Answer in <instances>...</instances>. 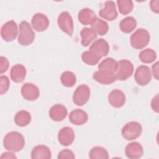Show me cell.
Returning a JSON list of instances; mask_svg holds the SVG:
<instances>
[{"instance_id": "obj_8", "label": "cell", "mask_w": 159, "mask_h": 159, "mask_svg": "<svg viewBox=\"0 0 159 159\" xmlns=\"http://www.w3.org/2000/svg\"><path fill=\"white\" fill-rule=\"evenodd\" d=\"M18 34L17 25L15 21L9 20L1 27V37L6 42H12L17 37Z\"/></svg>"}, {"instance_id": "obj_4", "label": "cell", "mask_w": 159, "mask_h": 159, "mask_svg": "<svg viewBox=\"0 0 159 159\" xmlns=\"http://www.w3.org/2000/svg\"><path fill=\"white\" fill-rule=\"evenodd\" d=\"M142 132V127L139 122H129L122 127L121 134L127 140H133L139 137Z\"/></svg>"}, {"instance_id": "obj_20", "label": "cell", "mask_w": 159, "mask_h": 159, "mask_svg": "<svg viewBox=\"0 0 159 159\" xmlns=\"http://www.w3.org/2000/svg\"><path fill=\"white\" fill-rule=\"evenodd\" d=\"M96 17L94 12L89 8H83L81 9L78 15V20L84 25H91Z\"/></svg>"}, {"instance_id": "obj_19", "label": "cell", "mask_w": 159, "mask_h": 159, "mask_svg": "<svg viewBox=\"0 0 159 159\" xmlns=\"http://www.w3.org/2000/svg\"><path fill=\"white\" fill-rule=\"evenodd\" d=\"M69 119L73 124L75 125H81L87 122L88 116L84 111L80 109H76L70 112Z\"/></svg>"}, {"instance_id": "obj_21", "label": "cell", "mask_w": 159, "mask_h": 159, "mask_svg": "<svg viewBox=\"0 0 159 159\" xmlns=\"http://www.w3.org/2000/svg\"><path fill=\"white\" fill-rule=\"evenodd\" d=\"M51 157L52 153L50 148L43 145L35 146L31 152L32 159H50Z\"/></svg>"}, {"instance_id": "obj_28", "label": "cell", "mask_w": 159, "mask_h": 159, "mask_svg": "<svg viewBox=\"0 0 159 159\" xmlns=\"http://www.w3.org/2000/svg\"><path fill=\"white\" fill-rule=\"evenodd\" d=\"M102 57L94 52L88 50L84 52L81 55V59L83 62L89 65H95L101 60Z\"/></svg>"}, {"instance_id": "obj_16", "label": "cell", "mask_w": 159, "mask_h": 159, "mask_svg": "<svg viewBox=\"0 0 159 159\" xmlns=\"http://www.w3.org/2000/svg\"><path fill=\"white\" fill-rule=\"evenodd\" d=\"M108 101L114 107H121L125 102V96L122 91L116 89L109 94Z\"/></svg>"}, {"instance_id": "obj_39", "label": "cell", "mask_w": 159, "mask_h": 159, "mask_svg": "<svg viewBox=\"0 0 159 159\" xmlns=\"http://www.w3.org/2000/svg\"><path fill=\"white\" fill-rule=\"evenodd\" d=\"M17 157H16V155L11 153V152H5L3 153L1 156V158H12V159H16Z\"/></svg>"}, {"instance_id": "obj_2", "label": "cell", "mask_w": 159, "mask_h": 159, "mask_svg": "<svg viewBox=\"0 0 159 159\" xmlns=\"http://www.w3.org/2000/svg\"><path fill=\"white\" fill-rule=\"evenodd\" d=\"M34 39L35 34L29 23L27 21H22L19 24V43L23 46H27L33 43Z\"/></svg>"}, {"instance_id": "obj_17", "label": "cell", "mask_w": 159, "mask_h": 159, "mask_svg": "<svg viewBox=\"0 0 159 159\" xmlns=\"http://www.w3.org/2000/svg\"><path fill=\"white\" fill-rule=\"evenodd\" d=\"M143 153L142 146L138 142H131L125 147V153L127 158L130 159H137L140 158Z\"/></svg>"}, {"instance_id": "obj_33", "label": "cell", "mask_w": 159, "mask_h": 159, "mask_svg": "<svg viewBox=\"0 0 159 159\" xmlns=\"http://www.w3.org/2000/svg\"><path fill=\"white\" fill-rule=\"evenodd\" d=\"M9 88V80L7 76H0V93L1 95L6 93Z\"/></svg>"}, {"instance_id": "obj_18", "label": "cell", "mask_w": 159, "mask_h": 159, "mask_svg": "<svg viewBox=\"0 0 159 159\" xmlns=\"http://www.w3.org/2000/svg\"><path fill=\"white\" fill-rule=\"evenodd\" d=\"M93 79L98 83L102 84H109L116 80L115 73H111L103 71H96L93 73Z\"/></svg>"}, {"instance_id": "obj_7", "label": "cell", "mask_w": 159, "mask_h": 159, "mask_svg": "<svg viewBox=\"0 0 159 159\" xmlns=\"http://www.w3.org/2000/svg\"><path fill=\"white\" fill-rule=\"evenodd\" d=\"M90 97V89L86 84L77 87L73 95V101L77 106H83L88 101Z\"/></svg>"}, {"instance_id": "obj_35", "label": "cell", "mask_w": 159, "mask_h": 159, "mask_svg": "<svg viewBox=\"0 0 159 159\" xmlns=\"http://www.w3.org/2000/svg\"><path fill=\"white\" fill-rule=\"evenodd\" d=\"M9 68V61L7 58L1 56L0 57V73L2 74L6 72Z\"/></svg>"}, {"instance_id": "obj_15", "label": "cell", "mask_w": 159, "mask_h": 159, "mask_svg": "<svg viewBox=\"0 0 159 159\" xmlns=\"http://www.w3.org/2000/svg\"><path fill=\"white\" fill-rule=\"evenodd\" d=\"M89 50L99 55L101 57H106L109 52L108 42L103 39L95 40L89 47Z\"/></svg>"}, {"instance_id": "obj_31", "label": "cell", "mask_w": 159, "mask_h": 159, "mask_svg": "<svg viewBox=\"0 0 159 159\" xmlns=\"http://www.w3.org/2000/svg\"><path fill=\"white\" fill-rule=\"evenodd\" d=\"M60 80L63 86L70 88L75 85L76 82V78L73 72L66 71L61 74Z\"/></svg>"}, {"instance_id": "obj_11", "label": "cell", "mask_w": 159, "mask_h": 159, "mask_svg": "<svg viewBox=\"0 0 159 159\" xmlns=\"http://www.w3.org/2000/svg\"><path fill=\"white\" fill-rule=\"evenodd\" d=\"M31 23L32 27L35 31L43 32L48 27L49 20L45 14L37 13L33 16Z\"/></svg>"}, {"instance_id": "obj_10", "label": "cell", "mask_w": 159, "mask_h": 159, "mask_svg": "<svg viewBox=\"0 0 159 159\" xmlns=\"http://www.w3.org/2000/svg\"><path fill=\"white\" fill-rule=\"evenodd\" d=\"M99 15L102 18L109 21L116 19L118 14L115 2L112 1H106L104 7L99 11Z\"/></svg>"}, {"instance_id": "obj_36", "label": "cell", "mask_w": 159, "mask_h": 159, "mask_svg": "<svg viewBox=\"0 0 159 159\" xmlns=\"http://www.w3.org/2000/svg\"><path fill=\"white\" fill-rule=\"evenodd\" d=\"M158 103H159V98H158V94H157L152 100L151 102V107L152 109L155 111L157 113L158 112Z\"/></svg>"}, {"instance_id": "obj_34", "label": "cell", "mask_w": 159, "mask_h": 159, "mask_svg": "<svg viewBox=\"0 0 159 159\" xmlns=\"http://www.w3.org/2000/svg\"><path fill=\"white\" fill-rule=\"evenodd\" d=\"M75 156L73 152L69 149H64L60 151L58 155V159L62 158H69V159H74Z\"/></svg>"}, {"instance_id": "obj_27", "label": "cell", "mask_w": 159, "mask_h": 159, "mask_svg": "<svg viewBox=\"0 0 159 159\" xmlns=\"http://www.w3.org/2000/svg\"><path fill=\"white\" fill-rule=\"evenodd\" d=\"M91 25V28L93 30V31L96 34L99 35H104L108 32V24L106 21L98 17H96L94 22Z\"/></svg>"}, {"instance_id": "obj_22", "label": "cell", "mask_w": 159, "mask_h": 159, "mask_svg": "<svg viewBox=\"0 0 159 159\" xmlns=\"http://www.w3.org/2000/svg\"><path fill=\"white\" fill-rule=\"evenodd\" d=\"M26 73V69L24 65L16 64L14 65L11 70V78L16 83H21L25 79Z\"/></svg>"}, {"instance_id": "obj_32", "label": "cell", "mask_w": 159, "mask_h": 159, "mask_svg": "<svg viewBox=\"0 0 159 159\" xmlns=\"http://www.w3.org/2000/svg\"><path fill=\"white\" fill-rule=\"evenodd\" d=\"M117 4L120 13L123 15H127L131 12L134 7L133 2L131 0H118Z\"/></svg>"}, {"instance_id": "obj_30", "label": "cell", "mask_w": 159, "mask_h": 159, "mask_svg": "<svg viewBox=\"0 0 159 159\" xmlns=\"http://www.w3.org/2000/svg\"><path fill=\"white\" fill-rule=\"evenodd\" d=\"M140 61L144 63H150L157 58L156 52L152 48H147L142 50L139 55Z\"/></svg>"}, {"instance_id": "obj_5", "label": "cell", "mask_w": 159, "mask_h": 159, "mask_svg": "<svg viewBox=\"0 0 159 159\" xmlns=\"http://www.w3.org/2000/svg\"><path fill=\"white\" fill-rule=\"evenodd\" d=\"M134 71V66L128 60H120L117 61V68L115 73L116 80H126L131 76Z\"/></svg>"}, {"instance_id": "obj_13", "label": "cell", "mask_w": 159, "mask_h": 159, "mask_svg": "<svg viewBox=\"0 0 159 159\" xmlns=\"http://www.w3.org/2000/svg\"><path fill=\"white\" fill-rule=\"evenodd\" d=\"M39 88L30 83H25L21 88V94L27 101H35L39 96Z\"/></svg>"}, {"instance_id": "obj_3", "label": "cell", "mask_w": 159, "mask_h": 159, "mask_svg": "<svg viewBox=\"0 0 159 159\" xmlns=\"http://www.w3.org/2000/svg\"><path fill=\"white\" fill-rule=\"evenodd\" d=\"M150 39V34L147 30L139 29L130 36V44L135 49H142L148 45Z\"/></svg>"}, {"instance_id": "obj_37", "label": "cell", "mask_w": 159, "mask_h": 159, "mask_svg": "<svg viewBox=\"0 0 159 159\" xmlns=\"http://www.w3.org/2000/svg\"><path fill=\"white\" fill-rule=\"evenodd\" d=\"M150 7L153 12L158 14L159 12V1L152 0L150 1Z\"/></svg>"}, {"instance_id": "obj_1", "label": "cell", "mask_w": 159, "mask_h": 159, "mask_svg": "<svg viewBox=\"0 0 159 159\" xmlns=\"http://www.w3.org/2000/svg\"><path fill=\"white\" fill-rule=\"evenodd\" d=\"M3 145L7 150L17 152L24 148L25 139L20 133L12 131L5 135L3 140Z\"/></svg>"}, {"instance_id": "obj_38", "label": "cell", "mask_w": 159, "mask_h": 159, "mask_svg": "<svg viewBox=\"0 0 159 159\" xmlns=\"http://www.w3.org/2000/svg\"><path fill=\"white\" fill-rule=\"evenodd\" d=\"M152 73L153 75L154 78L157 80H158V62L157 61L155 63H154L152 66Z\"/></svg>"}, {"instance_id": "obj_6", "label": "cell", "mask_w": 159, "mask_h": 159, "mask_svg": "<svg viewBox=\"0 0 159 159\" xmlns=\"http://www.w3.org/2000/svg\"><path fill=\"white\" fill-rule=\"evenodd\" d=\"M57 22L59 28L65 33L71 36L73 32V19L67 11H63L58 17Z\"/></svg>"}, {"instance_id": "obj_24", "label": "cell", "mask_w": 159, "mask_h": 159, "mask_svg": "<svg viewBox=\"0 0 159 159\" xmlns=\"http://www.w3.org/2000/svg\"><path fill=\"white\" fill-rule=\"evenodd\" d=\"M117 68V62L112 58H107L102 60L98 65L100 71L116 73Z\"/></svg>"}, {"instance_id": "obj_12", "label": "cell", "mask_w": 159, "mask_h": 159, "mask_svg": "<svg viewBox=\"0 0 159 159\" xmlns=\"http://www.w3.org/2000/svg\"><path fill=\"white\" fill-rule=\"evenodd\" d=\"M75 132L72 128L65 127L60 130L58 134V140L59 143L63 146L70 145L75 140Z\"/></svg>"}, {"instance_id": "obj_14", "label": "cell", "mask_w": 159, "mask_h": 159, "mask_svg": "<svg viewBox=\"0 0 159 159\" xmlns=\"http://www.w3.org/2000/svg\"><path fill=\"white\" fill-rule=\"evenodd\" d=\"M68 111L66 107L60 104L53 105L49 111V117L50 119L55 122H60L63 120L67 115Z\"/></svg>"}, {"instance_id": "obj_9", "label": "cell", "mask_w": 159, "mask_h": 159, "mask_svg": "<svg viewBox=\"0 0 159 159\" xmlns=\"http://www.w3.org/2000/svg\"><path fill=\"white\" fill-rule=\"evenodd\" d=\"M134 79L140 86L148 84L152 79V73L149 67L146 65L139 66L135 72Z\"/></svg>"}, {"instance_id": "obj_29", "label": "cell", "mask_w": 159, "mask_h": 159, "mask_svg": "<svg viewBox=\"0 0 159 159\" xmlns=\"http://www.w3.org/2000/svg\"><path fill=\"white\" fill-rule=\"evenodd\" d=\"M89 157L91 159H107L109 158V154L104 148L96 146L90 150Z\"/></svg>"}, {"instance_id": "obj_25", "label": "cell", "mask_w": 159, "mask_h": 159, "mask_svg": "<svg viewBox=\"0 0 159 159\" xmlns=\"http://www.w3.org/2000/svg\"><path fill=\"white\" fill-rule=\"evenodd\" d=\"M137 27V21L133 17H127L123 19L120 24L119 27L122 32L129 34L132 32Z\"/></svg>"}, {"instance_id": "obj_23", "label": "cell", "mask_w": 159, "mask_h": 159, "mask_svg": "<svg viewBox=\"0 0 159 159\" xmlns=\"http://www.w3.org/2000/svg\"><path fill=\"white\" fill-rule=\"evenodd\" d=\"M81 44L83 47L88 46L97 37V34L91 28L84 27L80 32Z\"/></svg>"}, {"instance_id": "obj_26", "label": "cell", "mask_w": 159, "mask_h": 159, "mask_svg": "<svg viewBox=\"0 0 159 159\" xmlns=\"http://www.w3.org/2000/svg\"><path fill=\"white\" fill-rule=\"evenodd\" d=\"M31 121L30 114L27 111H20L16 113L14 117L16 124L20 127L27 125Z\"/></svg>"}]
</instances>
